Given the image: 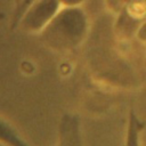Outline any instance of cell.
Wrapping results in <instances>:
<instances>
[{"instance_id":"1","label":"cell","mask_w":146,"mask_h":146,"mask_svg":"<svg viewBox=\"0 0 146 146\" xmlns=\"http://www.w3.org/2000/svg\"><path fill=\"white\" fill-rule=\"evenodd\" d=\"M87 30V15L80 7H63L40 32V36L47 47L66 51L81 44Z\"/></svg>"},{"instance_id":"2","label":"cell","mask_w":146,"mask_h":146,"mask_svg":"<svg viewBox=\"0 0 146 146\" xmlns=\"http://www.w3.org/2000/svg\"><path fill=\"white\" fill-rule=\"evenodd\" d=\"M58 0H35L21 16L17 25L29 33H40L59 11Z\"/></svg>"},{"instance_id":"3","label":"cell","mask_w":146,"mask_h":146,"mask_svg":"<svg viewBox=\"0 0 146 146\" xmlns=\"http://www.w3.org/2000/svg\"><path fill=\"white\" fill-rule=\"evenodd\" d=\"M56 146H83L80 116L65 113L58 122V140Z\"/></svg>"},{"instance_id":"4","label":"cell","mask_w":146,"mask_h":146,"mask_svg":"<svg viewBox=\"0 0 146 146\" xmlns=\"http://www.w3.org/2000/svg\"><path fill=\"white\" fill-rule=\"evenodd\" d=\"M144 10L145 8L138 10L136 9V0L121 13H119L117 21L115 23V30L117 34L122 38H130L132 34H136L139 25L144 21Z\"/></svg>"},{"instance_id":"5","label":"cell","mask_w":146,"mask_h":146,"mask_svg":"<svg viewBox=\"0 0 146 146\" xmlns=\"http://www.w3.org/2000/svg\"><path fill=\"white\" fill-rule=\"evenodd\" d=\"M145 129V121L140 120L133 108L128 114L124 146H141V133Z\"/></svg>"},{"instance_id":"6","label":"cell","mask_w":146,"mask_h":146,"mask_svg":"<svg viewBox=\"0 0 146 146\" xmlns=\"http://www.w3.org/2000/svg\"><path fill=\"white\" fill-rule=\"evenodd\" d=\"M0 143L6 146H30L17 131L3 119L0 117Z\"/></svg>"},{"instance_id":"7","label":"cell","mask_w":146,"mask_h":146,"mask_svg":"<svg viewBox=\"0 0 146 146\" xmlns=\"http://www.w3.org/2000/svg\"><path fill=\"white\" fill-rule=\"evenodd\" d=\"M135 0H105L106 7L114 14L121 13L123 9L128 8Z\"/></svg>"},{"instance_id":"8","label":"cell","mask_w":146,"mask_h":146,"mask_svg":"<svg viewBox=\"0 0 146 146\" xmlns=\"http://www.w3.org/2000/svg\"><path fill=\"white\" fill-rule=\"evenodd\" d=\"M35 0H22V2H21V5H19V7H18V9L15 11V14H14V22H13V27H16V25H17V23H18V21H19V18H21V16L23 15V13L34 2Z\"/></svg>"},{"instance_id":"9","label":"cell","mask_w":146,"mask_h":146,"mask_svg":"<svg viewBox=\"0 0 146 146\" xmlns=\"http://www.w3.org/2000/svg\"><path fill=\"white\" fill-rule=\"evenodd\" d=\"M136 38L143 42V43H146V19H144L141 22V24L139 25L137 32H136Z\"/></svg>"},{"instance_id":"10","label":"cell","mask_w":146,"mask_h":146,"mask_svg":"<svg viewBox=\"0 0 146 146\" xmlns=\"http://www.w3.org/2000/svg\"><path fill=\"white\" fill-rule=\"evenodd\" d=\"M63 7H79L84 0H58Z\"/></svg>"},{"instance_id":"11","label":"cell","mask_w":146,"mask_h":146,"mask_svg":"<svg viewBox=\"0 0 146 146\" xmlns=\"http://www.w3.org/2000/svg\"><path fill=\"white\" fill-rule=\"evenodd\" d=\"M14 1H15V10H17L19 5H21V2H22V0H14Z\"/></svg>"},{"instance_id":"12","label":"cell","mask_w":146,"mask_h":146,"mask_svg":"<svg viewBox=\"0 0 146 146\" xmlns=\"http://www.w3.org/2000/svg\"><path fill=\"white\" fill-rule=\"evenodd\" d=\"M145 65H146V56H145Z\"/></svg>"}]
</instances>
